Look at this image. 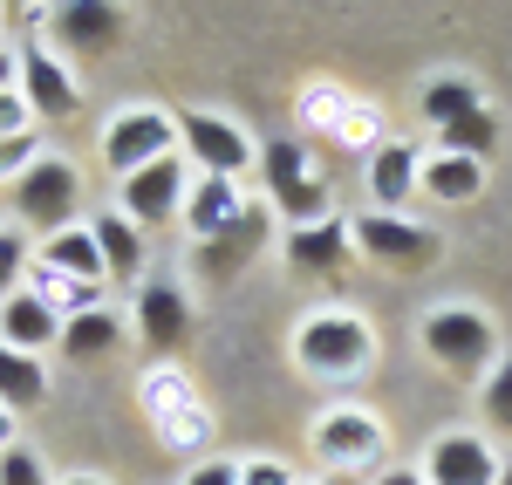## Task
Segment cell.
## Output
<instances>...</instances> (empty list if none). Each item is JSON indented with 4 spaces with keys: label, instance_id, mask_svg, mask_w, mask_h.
Listing matches in <instances>:
<instances>
[{
    "label": "cell",
    "instance_id": "8fae6325",
    "mask_svg": "<svg viewBox=\"0 0 512 485\" xmlns=\"http://www.w3.org/2000/svg\"><path fill=\"white\" fill-rule=\"evenodd\" d=\"M48 28H55V48H69V55H110L123 35H130V14L110 7V0H69V7H55L48 14Z\"/></svg>",
    "mask_w": 512,
    "mask_h": 485
},
{
    "label": "cell",
    "instance_id": "836d02e7",
    "mask_svg": "<svg viewBox=\"0 0 512 485\" xmlns=\"http://www.w3.org/2000/svg\"><path fill=\"white\" fill-rule=\"evenodd\" d=\"M185 485H239V458H198L185 465Z\"/></svg>",
    "mask_w": 512,
    "mask_h": 485
},
{
    "label": "cell",
    "instance_id": "603a6c76",
    "mask_svg": "<svg viewBox=\"0 0 512 485\" xmlns=\"http://www.w3.org/2000/svg\"><path fill=\"white\" fill-rule=\"evenodd\" d=\"M472 110H485V89H478L472 76H431L424 82V117L444 130V123L472 117Z\"/></svg>",
    "mask_w": 512,
    "mask_h": 485
},
{
    "label": "cell",
    "instance_id": "e575fe53",
    "mask_svg": "<svg viewBox=\"0 0 512 485\" xmlns=\"http://www.w3.org/2000/svg\"><path fill=\"white\" fill-rule=\"evenodd\" d=\"M7 89H21V55H14V48H0V96H7Z\"/></svg>",
    "mask_w": 512,
    "mask_h": 485
},
{
    "label": "cell",
    "instance_id": "f1b7e54d",
    "mask_svg": "<svg viewBox=\"0 0 512 485\" xmlns=\"http://www.w3.org/2000/svg\"><path fill=\"white\" fill-rule=\"evenodd\" d=\"M28 260H35V246L21 226H0V301H14L21 281H28Z\"/></svg>",
    "mask_w": 512,
    "mask_h": 485
},
{
    "label": "cell",
    "instance_id": "8992f818",
    "mask_svg": "<svg viewBox=\"0 0 512 485\" xmlns=\"http://www.w3.org/2000/svg\"><path fill=\"white\" fill-rule=\"evenodd\" d=\"M178 144H185V164H198V178H239L260 158L253 130L233 117H212V110H185L178 117Z\"/></svg>",
    "mask_w": 512,
    "mask_h": 485
},
{
    "label": "cell",
    "instance_id": "cb8c5ba5",
    "mask_svg": "<svg viewBox=\"0 0 512 485\" xmlns=\"http://www.w3.org/2000/svg\"><path fill=\"white\" fill-rule=\"evenodd\" d=\"M260 164H267V192H274V199L301 192V185H315V164H308V144H301V137L260 144Z\"/></svg>",
    "mask_w": 512,
    "mask_h": 485
},
{
    "label": "cell",
    "instance_id": "30bf717a",
    "mask_svg": "<svg viewBox=\"0 0 512 485\" xmlns=\"http://www.w3.org/2000/svg\"><path fill=\"white\" fill-rule=\"evenodd\" d=\"M130 315H137V335H144L151 356H178L192 342V301H185L178 281H144L137 301H130Z\"/></svg>",
    "mask_w": 512,
    "mask_h": 485
},
{
    "label": "cell",
    "instance_id": "4dcf8cb0",
    "mask_svg": "<svg viewBox=\"0 0 512 485\" xmlns=\"http://www.w3.org/2000/svg\"><path fill=\"white\" fill-rule=\"evenodd\" d=\"M335 144H342V151H376V144H383V117H376L369 103H355L349 117L335 123Z\"/></svg>",
    "mask_w": 512,
    "mask_h": 485
},
{
    "label": "cell",
    "instance_id": "9c48e42d",
    "mask_svg": "<svg viewBox=\"0 0 512 485\" xmlns=\"http://www.w3.org/2000/svg\"><path fill=\"white\" fill-rule=\"evenodd\" d=\"M185 192H192V178H185V151H171V158L144 164L137 178H123V185H117V212L130 219V226H164V219L185 212Z\"/></svg>",
    "mask_w": 512,
    "mask_h": 485
},
{
    "label": "cell",
    "instance_id": "277c9868",
    "mask_svg": "<svg viewBox=\"0 0 512 485\" xmlns=\"http://www.w3.org/2000/svg\"><path fill=\"white\" fill-rule=\"evenodd\" d=\"M383 451H390V438H383V417L362 404H328L315 417V458L328 465V472H342V479H362L369 465H383Z\"/></svg>",
    "mask_w": 512,
    "mask_h": 485
},
{
    "label": "cell",
    "instance_id": "1f68e13d",
    "mask_svg": "<svg viewBox=\"0 0 512 485\" xmlns=\"http://www.w3.org/2000/svg\"><path fill=\"white\" fill-rule=\"evenodd\" d=\"M0 485H48V465L28 445H14V451H0Z\"/></svg>",
    "mask_w": 512,
    "mask_h": 485
},
{
    "label": "cell",
    "instance_id": "9a60e30c",
    "mask_svg": "<svg viewBox=\"0 0 512 485\" xmlns=\"http://www.w3.org/2000/svg\"><path fill=\"white\" fill-rule=\"evenodd\" d=\"M0 342L21 349V356H48V349H62V315L41 308L35 294L21 287L14 301H0Z\"/></svg>",
    "mask_w": 512,
    "mask_h": 485
},
{
    "label": "cell",
    "instance_id": "7c38bea8",
    "mask_svg": "<svg viewBox=\"0 0 512 485\" xmlns=\"http://www.w3.org/2000/svg\"><path fill=\"white\" fill-rule=\"evenodd\" d=\"M417 472H424V485H499V458L472 431H444Z\"/></svg>",
    "mask_w": 512,
    "mask_h": 485
},
{
    "label": "cell",
    "instance_id": "44dd1931",
    "mask_svg": "<svg viewBox=\"0 0 512 485\" xmlns=\"http://www.w3.org/2000/svg\"><path fill=\"white\" fill-rule=\"evenodd\" d=\"M117 342H123V322L110 308H89V315H69L62 322V356L69 363H103Z\"/></svg>",
    "mask_w": 512,
    "mask_h": 485
},
{
    "label": "cell",
    "instance_id": "5b68a950",
    "mask_svg": "<svg viewBox=\"0 0 512 485\" xmlns=\"http://www.w3.org/2000/svg\"><path fill=\"white\" fill-rule=\"evenodd\" d=\"M178 151V117L171 110H151V103H137V110H117V117L103 123V171L110 178H137L144 164H158Z\"/></svg>",
    "mask_w": 512,
    "mask_h": 485
},
{
    "label": "cell",
    "instance_id": "52a82bcc",
    "mask_svg": "<svg viewBox=\"0 0 512 485\" xmlns=\"http://www.w3.org/2000/svg\"><path fill=\"white\" fill-rule=\"evenodd\" d=\"M349 240H355V253H369L390 274H424V267H437V233L431 226H410L403 212H362V219H349Z\"/></svg>",
    "mask_w": 512,
    "mask_h": 485
},
{
    "label": "cell",
    "instance_id": "f546056e",
    "mask_svg": "<svg viewBox=\"0 0 512 485\" xmlns=\"http://www.w3.org/2000/svg\"><path fill=\"white\" fill-rule=\"evenodd\" d=\"M478 404H485V417H492L499 431H512V356H499V363H492L485 390H478Z\"/></svg>",
    "mask_w": 512,
    "mask_h": 485
},
{
    "label": "cell",
    "instance_id": "83f0119b",
    "mask_svg": "<svg viewBox=\"0 0 512 485\" xmlns=\"http://www.w3.org/2000/svg\"><path fill=\"white\" fill-rule=\"evenodd\" d=\"M437 144H444V151H458V158H478V164H485V151L499 144V117H492V110H472V117L444 123V130H437Z\"/></svg>",
    "mask_w": 512,
    "mask_h": 485
},
{
    "label": "cell",
    "instance_id": "8d00e7d4",
    "mask_svg": "<svg viewBox=\"0 0 512 485\" xmlns=\"http://www.w3.org/2000/svg\"><path fill=\"white\" fill-rule=\"evenodd\" d=\"M14 431H21V417H14V410H0V451H14V445H21Z\"/></svg>",
    "mask_w": 512,
    "mask_h": 485
},
{
    "label": "cell",
    "instance_id": "e0dca14e",
    "mask_svg": "<svg viewBox=\"0 0 512 485\" xmlns=\"http://www.w3.org/2000/svg\"><path fill=\"white\" fill-rule=\"evenodd\" d=\"M35 260H41V267H55V274H69V281H82V287L110 281V267H103V253H96V233H89V226H69V233L41 240Z\"/></svg>",
    "mask_w": 512,
    "mask_h": 485
},
{
    "label": "cell",
    "instance_id": "7402d4cb",
    "mask_svg": "<svg viewBox=\"0 0 512 485\" xmlns=\"http://www.w3.org/2000/svg\"><path fill=\"white\" fill-rule=\"evenodd\" d=\"M41 397H48V369H41V356H21V349H7L0 342V410H35Z\"/></svg>",
    "mask_w": 512,
    "mask_h": 485
},
{
    "label": "cell",
    "instance_id": "ffe728a7",
    "mask_svg": "<svg viewBox=\"0 0 512 485\" xmlns=\"http://www.w3.org/2000/svg\"><path fill=\"white\" fill-rule=\"evenodd\" d=\"M198 404V383L185 376V363H151L144 369V383H137V410L151 417V424H164V417H178V410Z\"/></svg>",
    "mask_w": 512,
    "mask_h": 485
},
{
    "label": "cell",
    "instance_id": "ba28073f",
    "mask_svg": "<svg viewBox=\"0 0 512 485\" xmlns=\"http://www.w3.org/2000/svg\"><path fill=\"white\" fill-rule=\"evenodd\" d=\"M21 103L35 110V123H69L82 110L76 69H69L41 35H28V48H21Z\"/></svg>",
    "mask_w": 512,
    "mask_h": 485
},
{
    "label": "cell",
    "instance_id": "2e32d148",
    "mask_svg": "<svg viewBox=\"0 0 512 485\" xmlns=\"http://www.w3.org/2000/svg\"><path fill=\"white\" fill-rule=\"evenodd\" d=\"M349 226H342V219H321V226H301V233H287V246H280V253H287V267H294V274H342V267H349Z\"/></svg>",
    "mask_w": 512,
    "mask_h": 485
},
{
    "label": "cell",
    "instance_id": "4316f807",
    "mask_svg": "<svg viewBox=\"0 0 512 485\" xmlns=\"http://www.w3.org/2000/svg\"><path fill=\"white\" fill-rule=\"evenodd\" d=\"M158 438H164V451H178V458H192V465H198V458H212V451H205V445H212V410L192 404V410H178V417H164Z\"/></svg>",
    "mask_w": 512,
    "mask_h": 485
},
{
    "label": "cell",
    "instance_id": "7a4b0ae2",
    "mask_svg": "<svg viewBox=\"0 0 512 485\" xmlns=\"http://www.w3.org/2000/svg\"><path fill=\"white\" fill-rule=\"evenodd\" d=\"M424 356L451 376H492L499 363V328L472 301H437L424 315Z\"/></svg>",
    "mask_w": 512,
    "mask_h": 485
},
{
    "label": "cell",
    "instance_id": "d6a6232c",
    "mask_svg": "<svg viewBox=\"0 0 512 485\" xmlns=\"http://www.w3.org/2000/svg\"><path fill=\"white\" fill-rule=\"evenodd\" d=\"M239 485H301V479L280 458H239Z\"/></svg>",
    "mask_w": 512,
    "mask_h": 485
},
{
    "label": "cell",
    "instance_id": "4fadbf2b",
    "mask_svg": "<svg viewBox=\"0 0 512 485\" xmlns=\"http://www.w3.org/2000/svg\"><path fill=\"white\" fill-rule=\"evenodd\" d=\"M246 212H253V205H246V192H239V178H192L178 219H185V233L205 246V240H219V233H233Z\"/></svg>",
    "mask_w": 512,
    "mask_h": 485
},
{
    "label": "cell",
    "instance_id": "f35d334b",
    "mask_svg": "<svg viewBox=\"0 0 512 485\" xmlns=\"http://www.w3.org/2000/svg\"><path fill=\"white\" fill-rule=\"evenodd\" d=\"M499 485H512V465H499Z\"/></svg>",
    "mask_w": 512,
    "mask_h": 485
},
{
    "label": "cell",
    "instance_id": "3957f363",
    "mask_svg": "<svg viewBox=\"0 0 512 485\" xmlns=\"http://www.w3.org/2000/svg\"><path fill=\"white\" fill-rule=\"evenodd\" d=\"M7 199H14V219L28 226V233H41V240H55V233H69V226H82L76 205H82V171L69 158H48L41 151L14 185H7Z\"/></svg>",
    "mask_w": 512,
    "mask_h": 485
},
{
    "label": "cell",
    "instance_id": "ac0fdd59",
    "mask_svg": "<svg viewBox=\"0 0 512 485\" xmlns=\"http://www.w3.org/2000/svg\"><path fill=\"white\" fill-rule=\"evenodd\" d=\"M417 192L437 205H472L485 192V164L478 158H458V151H437L424 158V178H417Z\"/></svg>",
    "mask_w": 512,
    "mask_h": 485
},
{
    "label": "cell",
    "instance_id": "6da1fadb",
    "mask_svg": "<svg viewBox=\"0 0 512 485\" xmlns=\"http://www.w3.org/2000/svg\"><path fill=\"white\" fill-rule=\"evenodd\" d=\"M294 363L308 376H321V383H355L376 363V335H369V322L355 308H315L294 328Z\"/></svg>",
    "mask_w": 512,
    "mask_h": 485
},
{
    "label": "cell",
    "instance_id": "d4e9b609",
    "mask_svg": "<svg viewBox=\"0 0 512 485\" xmlns=\"http://www.w3.org/2000/svg\"><path fill=\"white\" fill-rule=\"evenodd\" d=\"M260 233H267V219H260V212H246L233 233L205 240V274H212V281H226L233 267H246V246H260Z\"/></svg>",
    "mask_w": 512,
    "mask_h": 485
},
{
    "label": "cell",
    "instance_id": "d590c367",
    "mask_svg": "<svg viewBox=\"0 0 512 485\" xmlns=\"http://www.w3.org/2000/svg\"><path fill=\"white\" fill-rule=\"evenodd\" d=\"M376 485H424L417 465H396V472H376Z\"/></svg>",
    "mask_w": 512,
    "mask_h": 485
},
{
    "label": "cell",
    "instance_id": "484cf974",
    "mask_svg": "<svg viewBox=\"0 0 512 485\" xmlns=\"http://www.w3.org/2000/svg\"><path fill=\"white\" fill-rule=\"evenodd\" d=\"M355 110L349 89H335V82H315V89H301V110H294V130L308 137V130H328L335 137V123Z\"/></svg>",
    "mask_w": 512,
    "mask_h": 485
},
{
    "label": "cell",
    "instance_id": "74e56055",
    "mask_svg": "<svg viewBox=\"0 0 512 485\" xmlns=\"http://www.w3.org/2000/svg\"><path fill=\"white\" fill-rule=\"evenodd\" d=\"M62 485H103V479H89V472H76V479H62Z\"/></svg>",
    "mask_w": 512,
    "mask_h": 485
},
{
    "label": "cell",
    "instance_id": "5bb4252c",
    "mask_svg": "<svg viewBox=\"0 0 512 485\" xmlns=\"http://www.w3.org/2000/svg\"><path fill=\"white\" fill-rule=\"evenodd\" d=\"M417 178H424V151L410 137H383L369 151V199H376V212H403V199L417 192Z\"/></svg>",
    "mask_w": 512,
    "mask_h": 485
},
{
    "label": "cell",
    "instance_id": "d6986e66",
    "mask_svg": "<svg viewBox=\"0 0 512 485\" xmlns=\"http://www.w3.org/2000/svg\"><path fill=\"white\" fill-rule=\"evenodd\" d=\"M89 233H96V253H103V267H110V281H130V274H144V226H130L123 212H103V219H89Z\"/></svg>",
    "mask_w": 512,
    "mask_h": 485
}]
</instances>
